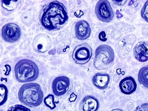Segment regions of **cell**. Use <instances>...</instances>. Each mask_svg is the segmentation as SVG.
Listing matches in <instances>:
<instances>
[{"label": "cell", "instance_id": "cell-3", "mask_svg": "<svg viewBox=\"0 0 148 111\" xmlns=\"http://www.w3.org/2000/svg\"><path fill=\"white\" fill-rule=\"evenodd\" d=\"M14 74L18 81L21 83L34 81L39 76L36 64L31 60L23 59L16 63Z\"/></svg>", "mask_w": 148, "mask_h": 111}, {"label": "cell", "instance_id": "cell-18", "mask_svg": "<svg viewBox=\"0 0 148 111\" xmlns=\"http://www.w3.org/2000/svg\"><path fill=\"white\" fill-rule=\"evenodd\" d=\"M44 103L47 107L51 110L54 109L56 107L55 103L54 96L52 94H49L44 98Z\"/></svg>", "mask_w": 148, "mask_h": 111}, {"label": "cell", "instance_id": "cell-5", "mask_svg": "<svg viewBox=\"0 0 148 111\" xmlns=\"http://www.w3.org/2000/svg\"><path fill=\"white\" fill-rule=\"evenodd\" d=\"M95 12L98 19L104 22H110L114 17L112 8L108 0L99 1L95 6Z\"/></svg>", "mask_w": 148, "mask_h": 111}, {"label": "cell", "instance_id": "cell-11", "mask_svg": "<svg viewBox=\"0 0 148 111\" xmlns=\"http://www.w3.org/2000/svg\"><path fill=\"white\" fill-rule=\"evenodd\" d=\"M75 32L76 37L79 40H85L88 39L91 33V28L89 23L84 20L78 21L75 25Z\"/></svg>", "mask_w": 148, "mask_h": 111}, {"label": "cell", "instance_id": "cell-2", "mask_svg": "<svg viewBox=\"0 0 148 111\" xmlns=\"http://www.w3.org/2000/svg\"><path fill=\"white\" fill-rule=\"evenodd\" d=\"M21 102L30 107H36L42 102L43 92L40 85L36 83L23 85L18 93Z\"/></svg>", "mask_w": 148, "mask_h": 111}, {"label": "cell", "instance_id": "cell-4", "mask_svg": "<svg viewBox=\"0 0 148 111\" xmlns=\"http://www.w3.org/2000/svg\"><path fill=\"white\" fill-rule=\"evenodd\" d=\"M114 52L108 45L99 46L95 50L94 66L98 70H105L111 67L114 60Z\"/></svg>", "mask_w": 148, "mask_h": 111}, {"label": "cell", "instance_id": "cell-22", "mask_svg": "<svg viewBox=\"0 0 148 111\" xmlns=\"http://www.w3.org/2000/svg\"><path fill=\"white\" fill-rule=\"evenodd\" d=\"M112 2L116 5H118V6H122V5H124L127 1L126 0H122V1L119 0V1H113Z\"/></svg>", "mask_w": 148, "mask_h": 111}, {"label": "cell", "instance_id": "cell-10", "mask_svg": "<svg viewBox=\"0 0 148 111\" xmlns=\"http://www.w3.org/2000/svg\"><path fill=\"white\" fill-rule=\"evenodd\" d=\"M133 55L138 61L144 63L148 61V42L142 41L138 42L133 49Z\"/></svg>", "mask_w": 148, "mask_h": 111}, {"label": "cell", "instance_id": "cell-16", "mask_svg": "<svg viewBox=\"0 0 148 111\" xmlns=\"http://www.w3.org/2000/svg\"><path fill=\"white\" fill-rule=\"evenodd\" d=\"M17 1H2V7L8 11H12L17 7Z\"/></svg>", "mask_w": 148, "mask_h": 111}, {"label": "cell", "instance_id": "cell-13", "mask_svg": "<svg viewBox=\"0 0 148 111\" xmlns=\"http://www.w3.org/2000/svg\"><path fill=\"white\" fill-rule=\"evenodd\" d=\"M99 106L98 100L91 95L86 96L80 103V109L82 111H97Z\"/></svg>", "mask_w": 148, "mask_h": 111}, {"label": "cell", "instance_id": "cell-23", "mask_svg": "<svg viewBox=\"0 0 148 111\" xmlns=\"http://www.w3.org/2000/svg\"><path fill=\"white\" fill-rule=\"evenodd\" d=\"M99 38L100 39V40L102 41H106L107 39L106 38V34L104 31H102L99 33Z\"/></svg>", "mask_w": 148, "mask_h": 111}, {"label": "cell", "instance_id": "cell-8", "mask_svg": "<svg viewBox=\"0 0 148 111\" xmlns=\"http://www.w3.org/2000/svg\"><path fill=\"white\" fill-rule=\"evenodd\" d=\"M70 80L65 76H61L55 78L52 85L53 93L56 96L66 95L70 88Z\"/></svg>", "mask_w": 148, "mask_h": 111}, {"label": "cell", "instance_id": "cell-25", "mask_svg": "<svg viewBox=\"0 0 148 111\" xmlns=\"http://www.w3.org/2000/svg\"><path fill=\"white\" fill-rule=\"evenodd\" d=\"M111 111H123L122 110L119 109H113Z\"/></svg>", "mask_w": 148, "mask_h": 111}, {"label": "cell", "instance_id": "cell-7", "mask_svg": "<svg viewBox=\"0 0 148 111\" xmlns=\"http://www.w3.org/2000/svg\"><path fill=\"white\" fill-rule=\"evenodd\" d=\"M2 36L3 39L7 42H16L21 36V30L20 27L16 23L6 24L2 28Z\"/></svg>", "mask_w": 148, "mask_h": 111}, {"label": "cell", "instance_id": "cell-19", "mask_svg": "<svg viewBox=\"0 0 148 111\" xmlns=\"http://www.w3.org/2000/svg\"><path fill=\"white\" fill-rule=\"evenodd\" d=\"M141 14L143 19L148 23V1L145 3L141 10Z\"/></svg>", "mask_w": 148, "mask_h": 111}, {"label": "cell", "instance_id": "cell-15", "mask_svg": "<svg viewBox=\"0 0 148 111\" xmlns=\"http://www.w3.org/2000/svg\"><path fill=\"white\" fill-rule=\"evenodd\" d=\"M138 78L139 83L148 88V65H145L140 69Z\"/></svg>", "mask_w": 148, "mask_h": 111}, {"label": "cell", "instance_id": "cell-6", "mask_svg": "<svg viewBox=\"0 0 148 111\" xmlns=\"http://www.w3.org/2000/svg\"><path fill=\"white\" fill-rule=\"evenodd\" d=\"M90 46L86 43L76 46L73 52L72 58L75 63L84 65L90 61L92 55Z\"/></svg>", "mask_w": 148, "mask_h": 111}, {"label": "cell", "instance_id": "cell-17", "mask_svg": "<svg viewBox=\"0 0 148 111\" xmlns=\"http://www.w3.org/2000/svg\"><path fill=\"white\" fill-rule=\"evenodd\" d=\"M0 94H1V101H0V105L1 106L3 105L8 99V90L7 86L3 84H1L0 85Z\"/></svg>", "mask_w": 148, "mask_h": 111}, {"label": "cell", "instance_id": "cell-20", "mask_svg": "<svg viewBox=\"0 0 148 111\" xmlns=\"http://www.w3.org/2000/svg\"><path fill=\"white\" fill-rule=\"evenodd\" d=\"M7 111H32L28 108L21 105H15L12 106Z\"/></svg>", "mask_w": 148, "mask_h": 111}, {"label": "cell", "instance_id": "cell-14", "mask_svg": "<svg viewBox=\"0 0 148 111\" xmlns=\"http://www.w3.org/2000/svg\"><path fill=\"white\" fill-rule=\"evenodd\" d=\"M92 81L95 86L101 90H103L108 86L110 78L108 74L99 72L94 76Z\"/></svg>", "mask_w": 148, "mask_h": 111}, {"label": "cell", "instance_id": "cell-21", "mask_svg": "<svg viewBox=\"0 0 148 111\" xmlns=\"http://www.w3.org/2000/svg\"><path fill=\"white\" fill-rule=\"evenodd\" d=\"M134 111H148V102L144 103L138 106Z\"/></svg>", "mask_w": 148, "mask_h": 111}, {"label": "cell", "instance_id": "cell-9", "mask_svg": "<svg viewBox=\"0 0 148 111\" xmlns=\"http://www.w3.org/2000/svg\"><path fill=\"white\" fill-rule=\"evenodd\" d=\"M32 46L36 52L44 53L50 49L52 46V40L47 35L40 34L34 38Z\"/></svg>", "mask_w": 148, "mask_h": 111}, {"label": "cell", "instance_id": "cell-24", "mask_svg": "<svg viewBox=\"0 0 148 111\" xmlns=\"http://www.w3.org/2000/svg\"><path fill=\"white\" fill-rule=\"evenodd\" d=\"M116 14L117 17L118 18H121L122 17H123V15H122V14H121L119 12L118 10L117 11V12Z\"/></svg>", "mask_w": 148, "mask_h": 111}, {"label": "cell", "instance_id": "cell-12", "mask_svg": "<svg viewBox=\"0 0 148 111\" xmlns=\"http://www.w3.org/2000/svg\"><path fill=\"white\" fill-rule=\"evenodd\" d=\"M119 86L122 93L131 95L136 91L137 85L134 78L132 76H127L122 79Z\"/></svg>", "mask_w": 148, "mask_h": 111}, {"label": "cell", "instance_id": "cell-1", "mask_svg": "<svg viewBox=\"0 0 148 111\" xmlns=\"http://www.w3.org/2000/svg\"><path fill=\"white\" fill-rule=\"evenodd\" d=\"M69 16L65 6L62 3L54 1L45 7L40 18L41 25L50 31L58 30L67 23Z\"/></svg>", "mask_w": 148, "mask_h": 111}]
</instances>
